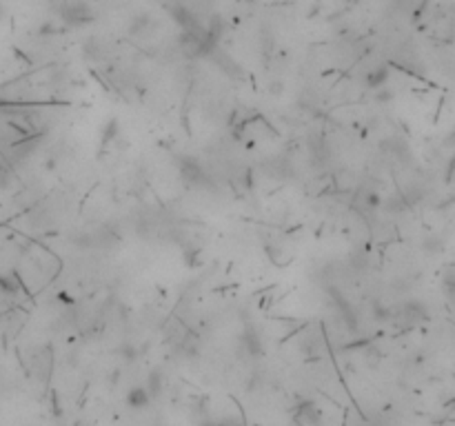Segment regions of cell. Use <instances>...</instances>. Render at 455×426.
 Wrapping results in <instances>:
<instances>
[{"mask_svg": "<svg viewBox=\"0 0 455 426\" xmlns=\"http://www.w3.org/2000/svg\"><path fill=\"white\" fill-rule=\"evenodd\" d=\"M178 167H180V176H183L189 185L198 187V185H207V183H209V180H207V174H205V169L198 165V160H196V158H185V160H180Z\"/></svg>", "mask_w": 455, "mask_h": 426, "instance_id": "1", "label": "cell"}, {"mask_svg": "<svg viewBox=\"0 0 455 426\" xmlns=\"http://www.w3.org/2000/svg\"><path fill=\"white\" fill-rule=\"evenodd\" d=\"M89 18H91L89 9L84 5H80V3L65 7V20L71 25H84V23H89Z\"/></svg>", "mask_w": 455, "mask_h": 426, "instance_id": "2", "label": "cell"}, {"mask_svg": "<svg viewBox=\"0 0 455 426\" xmlns=\"http://www.w3.org/2000/svg\"><path fill=\"white\" fill-rule=\"evenodd\" d=\"M127 404H129L131 409H145L147 404H149V393L142 387H136L127 393Z\"/></svg>", "mask_w": 455, "mask_h": 426, "instance_id": "3", "label": "cell"}, {"mask_svg": "<svg viewBox=\"0 0 455 426\" xmlns=\"http://www.w3.org/2000/svg\"><path fill=\"white\" fill-rule=\"evenodd\" d=\"M242 344L249 351L251 355H260L262 353V340L258 337V333L253 331V328H247L245 333H242Z\"/></svg>", "mask_w": 455, "mask_h": 426, "instance_id": "4", "label": "cell"}, {"mask_svg": "<svg viewBox=\"0 0 455 426\" xmlns=\"http://www.w3.org/2000/svg\"><path fill=\"white\" fill-rule=\"evenodd\" d=\"M387 78H389L387 69H384V67H380V69L369 71V76H366V84H369V87H371V89H378V87H382V84L387 82Z\"/></svg>", "mask_w": 455, "mask_h": 426, "instance_id": "5", "label": "cell"}]
</instances>
